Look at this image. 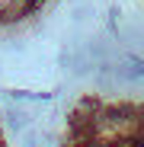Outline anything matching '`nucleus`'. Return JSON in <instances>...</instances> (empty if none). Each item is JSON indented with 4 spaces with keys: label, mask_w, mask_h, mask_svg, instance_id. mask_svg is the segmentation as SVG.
I'll list each match as a JSON object with an SVG mask.
<instances>
[{
    "label": "nucleus",
    "mask_w": 144,
    "mask_h": 147,
    "mask_svg": "<svg viewBox=\"0 0 144 147\" xmlns=\"http://www.w3.org/2000/svg\"><path fill=\"white\" fill-rule=\"evenodd\" d=\"M10 3H13V0H0V13H3V10H7Z\"/></svg>",
    "instance_id": "1"
}]
</instances>
